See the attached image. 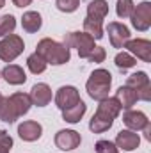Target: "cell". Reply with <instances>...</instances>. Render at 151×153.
<instances>
[{
	"label": "cell",
	"mask_w": 151,
	"mask_h": 153,
	"mask_svg": "<svg viewBox=\"0 0 151 153\" xmlns=\"http://www.w3.org/2000/svg\"><path fill=\"white\" fill-rule=\"evenodd\" d=\"M123 123L128 126V130H133V132H139V130H144L148 125H150V119L148 116L141 111H126L123 114Z\"/></svg>",
	"instance_id": "cell-11"
},
{
	"label": "cell",
	"mask_w": 151,
	"mask_h": 153,
	"mask_svg": "<svg viewBox=\"0 0 151 153\" xmlns=\"http://www.w3.org/2000/svg\"><path fill=\"white\" fill-rule=\"evenodd\" d=\"M96 111H100V112H103V114H107V116H110V117L115 119L123 109H121V105H119V102L115 98H105V100L100 102V105H98Z\"/></svg>",
	"instance_id": "cell-22"
},
{
	"label": "cell",
	"mask_w": 151,
	"mask_h": 153,
	"mask_svg": "<svg viewBox=\"0 0 151 153\" xmlns=\"http://www.w3.org/2000/svg\"><path fill=\"white\" fill-rule=\"evenodd\" d=\"M132 25L141 30V32H146L151 27V4L150 2H141L133 13H132Z\"/></svg>",
	"instance_id": "cell-5"
},
{
	"label": "cell",
	"mask_w": 151,
	"mask_h": 153,
	"mask_svg": "<svg viewBox=\"0 0 151 153\" xmlns=\"http://www.w3.org/2000/svg\"><path fill=\"white\" fill-rule=\"evenodd\" d=\"M84 32L89 34L93 39H101L103 38V25L100 20H93L89 16H85L84 20Z\"/></svg>",
	"instance_id": "cell-21"
},
{
	"label": "cell",
	"mask_w": 151,
	"mask_h": 153,
	"mask_svg": "<svg viewBox=\"0 0 151 153\" xmlns=\"http://www.w3.org/2000/svg\"><path fill=\"white\" fill-rule=\"evenodd\" d=\"M85 111H87V105L80 100L78 103H75L73 107H70V109H64L62 111V119L64 121H68V123H78L82 117H84V114H85Z\"/></svg>",
	"instance_id": "cell-20"
},
{
	"label": "cell",
	"mask_w": 151,
	"mask_h": 153,
	"mask_svg": "<svg viewBox=\"0 0 151 153\" xmlns=\"http://www.w3.org/2000/svg\"><path fill=\"white\" fill-rule=\"evenodd\" d=\"M30 102L32 105H38V107H46L50 102H52V89L46 85V84H36L32 85L30 89Z\"/></svg>",
	"instance_id": "cell-13"
},
{
	"label": "cell",
	"mask_w": 151,
	"mask_h": 153,
	"mask_svg": "<svg viewBox=\"0 0 151 153\" xmlns=\"http://www.w3.org/2000/svg\"><path fill=\"white\" fill-rule=\"evenodd\" d=\"M133 9H135L133 0H117V4H115V13L119 18H130Z\"/></svg>",
	"instance_id": "cell-28"
},
{
	"label": "cell",
	"mask_w": 151,
	"mask_h": 153,
	"mask_svg": "<svg viewBox=\"0 0 151 153\" xmlns=\"http://www.w3.org/2000/svg\"><path fill=\"white\" fill-rule=\"evenodd\" d=\"M27 66H29V70L34 73V75H39V73H43L44 70H46V61L39 55L38 52H34L32 55H29L27 57Z\"/></svg>",
	"instance_id": "cell-24"
},
{
	"label": "cell",
	"mask_w": 151,
	"mask_h": 153,
	"mask_svg": "<svg viewBox=\"0 0 151 153\" xmlns=\"http://www.w3.org/2000/svg\"><path fill=\"white\" fill-rule=\"evenodd\" d=\"M107 32H109V39L114 48H124L126 41L130 39V29L119 22H110L107 25Z\"/></svg>",
	"instance_id": "cell-7"
},
{
	"label": "cell",
	"mask_w": 151,
	"mask_h": 153,
	"mask_svg": "<svg viewBox=\"0 0 151 153\" xmlns=\"http://www.w3.org/2000/svg\"><path fill=\"white\" fill-rule=\"evenodd\" d=\"M18 135H20V139H23L27 143H34L43 135V126L38 121H23L18 126Z\"/></svg>",
	"instance_id": "cell-12"
},
{
	"label": "cell",
	"mask_w": 151,
	"mask_h": 153,
	"mask_svg": "<svg viewBox=\"0 0 151 153\" xmlns=\"http://www.w3.org/2000/svg\"><path fill=\"white\" fill-rule=\"evenodd\" d=\"M25 48L23 39L16 34H9L0 41V59L4 62H13Z\"/></svg>",
	"instance_id": "cell-3"
},
{
	"label": "cell",
	"mask_w": 151,
	"mask_h": 153,
	"mask_svg": "<svg viewBox=\"0 0 151 153\" xmlns=\"http://www.w3.org/2000/svg\"><path fill=\"white\" fill-rule=\"evenodd\" d=\"M114 62H115V66H117L119 70H128V68H133V66L137 64V59H135L132 53H128V52H119V53L115 55Z\"/></svg>",
	"instance_id": "cell-25"
},
{
	"label": "cell",
	"mask_w": 151,
	"mask_h": 153,
	"mask_svg": "<svg viewBox=\"0 0 151 153\" xmlns=\"http://www.w3.org/2000/svg\"><path fill=\"white\" fill-rule=\"evenodd\" d=\"M105 57H107V52H105V48L103 46H94V50L89 53V61L91 62H103L105 61Z\"/></svg>",
	"instance_id": "cell-31"
},
{
	"label": "cell",
	"mask_w": 151,
	"mask_h": 153,
	"mask_svg": "<svg viewBox=\"0 0 151 153\" xmlns=\"http://www.w3.org/2000/svg\"><path fill=\"white\" fill-rule=\"evenodd\" d=\"M112 125H114V117L103 114V112H100V111H96V114L93 116L91 121H89V128H91L93 134H103V132H107Z\"/></svg>",
	"instance_id": "cell-17"
},
{
	"label": "cell",
	"mask_w": 151,
	"mask_h": 153,
	"mask_svg": "<svg viewBox=\"0 0 151 153\" xmlns=\"http://www.w3.org/2000/svg\"><path fill=\"white\" fill-rule=\"evenodd\" d=\"M82 137L75 130H59L55 134V146L62 152H71L80 146Z\"/></svg>",
	"instance_id": "cell-8"
},
{
	"label": "cell",
	"mask_w": 151,
	"mask_h": 153,
	"mask_svg": "<svg viewBox=\"0 0 151 153\" xmlns=\"http://www.w3.org/2000/svg\"><path fill=\"white\" fill-rule=\"evenodd\" d=\"M55 5H57V9L62 11V13H73V11L78 9L80 0H57Z\"/></svg>",
	"instance_id": "cell-29"
},
{
	"label": "cell",
	"mask_w": 151,
	"mask_h": 153,
	"mask_svg": "<svg viewBox=\"0 0 151 153\" xmlns=\"http://www.w3.org/2000/svg\"><path fill=\"white\" fill-rule=\"evenodd\" d=\"M124 48H128V53L137 55V59L151 62V43L148 39H128Z\"/></svg>",
	"instance_id": "cell-9"
},
{
	"label": "cell",
	"mask_w": 151,
	"mask_h": 153,
	"mask_svg": "<svg viewBox=\"0 0 151 153\" xmlns=\"http://www.w3.org/2000/svg\"><path fill=\"white\" fill-rule=\"evenodd\" d=\"M109 14V4L107 0H91L87 5V16L93 20H100L103 22Z\"/></svg>",
	"instance_id": "cell-18"
},
{
	"label": "cell",
	"mask_w": 151,
	"mask_h": 153,
	"mask_svg": "<svg viewBox=\"0 0 151 153\" xmlns=\"http://www.w3.org/2000/svg\"><path fill=\"white\" fill-rule=\"evenodd\" d=\"M78 102H80V93H78V89L73 87V85H62L55 93V105L61 111L73 107Z\"/></svg>",
	"instance_id": "cell-6"
},
{
	"label": "cell",
	"mask_w": 151,
	"mask_h": 153,
	"mask_svg": "<svg viewBox=\"0 0 151 153\" xmlns=\"http://www.w3.org/2000/svg\"><path fill=\"white\" fill-rule=\"evenodd\" d=\"M38 52L39 55L46 61V64H52V66H61V64H66L71 57L70 53V48L62 43H57L50 38H44L38 43Z\"/></svg>",
	"instance_id": "cell-1"
},
{
	"label": "cell",
	"mask_w": 151,
	"mask_h": 153,
	"mask_svg": "<svg viewBox=\"0 0 151 153\" xmlns=\"http://www.w3.org/2000/svg\"><path fill=\"white\" fill-rule=\"evenodd\" d=\"M110 85H112V75H110V71L100 68V70H94L91 73L87 84H85V89H87V94L93 100L101 102V100L109 98Z\"/></svg>",
	"instance_id": "cell-2"
},
{
	"label": "cell",
	"mask_w": 151,
	"mask_h": 153,
	"mask_svg": "<svg viewBox=\"0 0 151 153\" xmlns=\"http://www.w3.org/2000/svg\"><path fill=\"white\" fill-rule=\"evenodd\" d=\"M148 84H150V76H148L146 71H137V73H133V75H130L126 78V85L132 87L135 93H137L141 87L148 85Z\"/></svg>",
	"instance_id": "cell-23"
},
{
	"label": "cell",
	"mask_w": 151,
	"mask_h": 153,
	"mask_svg": "<svg viewBox=\"0 0 151 153\" xmlns=\"http://www.w3.org/2000/svg\"><path fill=\"white\" fill-rule=\"evenodd\" d=\"M4 5H5V0H0V9H2Z\"/></svg>",
	"instance_id": "cell-36"
},
{
	"label": "cell",
	"mask_w": 151,
	"mask_h": 153,
	"mask_svg": "<svg viewBox=\"0 0 151 153\" xmlns=\"http://www.w3.org/2000/svg\"><path fill=\"white\" fill-rule=\"evenodd\" d=\"M137 98L142 100V102H150L151 100V84L144 85V87H141V89L137 91Z\"/></svg>",
	"instance_id": "cell-32"
},
{
	"label": "cell",
	"mask_w": 151,
	"mask_h": 153,
	"mask_svg": "<svg viewBox=\"0 0 151 153\" xmlns=\"http://www.w3.org/2000/svg\"><path fill=\"white\" fill-rule=\"evenodd\" d=\"M117 102H119V105H121V109H126V111H130L135 103H137V93L132 89V87H128V85H121L117 91H115V96H114Z\"/></svg>",
	"instance_id": "cell-15"
},
{
	"label": "cell",
	"mask_w": 151,
	"mask_h": 153,
	"mask_svg": "<svg viewBox=\"0 0 151 153\" xmlns=\"http://www.w3.org/2000/svg\"><path fill=\"white\" fill-rule=\"evenodd\" d=\"M14 29H16V20H14L13 14L0 16V38H5V36L13 34Z\"/></svg>",
	"instance_id": "cell-26"
},
{
	"label": "cell",
	"mask_w": 151,
	"mask_h": 153,
	"mask_svg": "<svg viewBox=\"0 0 151 153\" xmlns=\"http://www.w3.org/2000/svg\"><path fill=\"white\" fill-rule=\"evenodd\" d=\"M0 144H4L7 148H13V137L5 130H2V128H0Z\"/></svg>",
	"instance_id": "cell-33"
},
{
	"label": "cell",
	"mask_w": 151,
	"mask_h": 153,
	"mask_svg": "<svg viewBox=\"0 0 151 153\" xmlns=\"http://www.w3.org/2000/svg\"><path fill=\"white\" fill-rule=\"evenodd\" d=\"M94 148H96V153H117V146L112 141H98Z\"/></svg>",
	"instance_id": "cell-30"
},
{
	"label": "cell",
	"mask_w": 151,
	"mask_h": 153,
	"mask_svg": "<svg viewBox=\"0 0 151 153\" xmlns=\"http://www.w3.org/2000/svg\"><path fill=\"white\" fill-rule=\"evenodd\" d=\"M2 102H4V96H2V93H0V105H2Z\"/></svg>",
	"instance_id": "cell-37"
},
{
	"label": "cell",
	"mask_w": 151,
	"mask_h": 153,
	"mask_svg": "<svg viewBox=\"0 0 151 153\" xmlns=\"http://www.w3.org/2000/svg\"><path fill=\"white\" fill-rule=\"evenodd\" d=\"M114 144H115L117 148L124 150V152H133V150L139 148V144H141V137H139V134L133 132V130H121V132L117 134Z\"/></svg>",
	"instance_id": "cell-10"
},
{
	"label": "cell",
	"mask_w": 151,
	"mask_h": 153,
	"mask_svg": "<svg viewBox=\"0 0 151 153\" xmlns=\"http://www.w3.org/2000/svg\"><path fill=\"white\" fill-rule=\"evenodd\" d=\"M0 76H4V80H5L7 84H11V85H21V84L27 82V75H25L23 68L18 66V64H9V66H5V68L0 71Z\"/></svg>",
	"instance_id": "cell-14"
},
{
	"label": "cell",
	"mask_w": 151,
	"mask_h": 153,
	"mask_svg": "<svg viewBox=\"0 0 151 153\" xmlns=\"http://www.w3.org/2000/svg\"><path fill=\"white\" fill-rule=\"evenodd\" d=\"M0 119L5 121V123H14V121L18 119V116L14 112L13 105L9 103V98H4V102H2V105H0Z\"/></svg>",
	"instance_id": "cell-27"
},
{
	"label": "cell",
	"mask_w": 151,
	"mask_h": 153,
	"mask_svg": "<svg viewBox=\"0 0 151 153\" xmlns=\"http://www.w3.org/2000/svg\"><path fill=\"white\" fill-rule=\"evenodd\" d=\"M7 98H9V103L13 105V109H14V112H16L18 117L27 114L30 111L32 102H30V96L29 94H25V93H14V94H11Z\"/></svg>",
	"instance_id": "cell-16"
},
{
	"label": "cell",
	"mask_w": 151,
	"mask_h": 153,
	"mask_svg": "<svg viewBox=\"0 0 151 153\" xmlns=\"http://www.w3.org/2000/svg\"><path fill=\"white\" fill-rule=\"evenodd\" d=\"M41 25H43V18H41V14H39L38 11H27L25 14H23V18H21V27H23V30H27V32H38L39 29H41Z\"/></svg>",
	"instance_id": "cell-19"
},
{
	"label": "cell",
	"mask_w": 151,
	"mask_h": 153,
	"mask_svg": "<svg viewBox=\"0 0 151 153\" xmlns=\"http://www.w3.org/2000/svg\"><path fill=\"white\" fill-rule=\"evenodd\" d=\"M64 45L70 48H76L78 50V55L82 57V59H87L89 57V53L94 50V39L91 38L89 34H85V32H70L66 39H64Z\"/></svg>",
	"instance_id": "cell-4"
},
{
	"label": "cell",
	"mask_w": 151,
	"mask_h": 153,
	"mask_svg": "<svg viewBox=\"0 0 151 153\" xmlns=\"http://www.w3.org/2000/svg\"><path fill=\"white\" fill-rule=\"evenodd\" d=\"M30 2L32 0H13V4L16 7H27V5H30Z\"/></svg>",
	"instance_id": "cell-34"
},
{
	"label": "cell",
	"mask_w": 151,
	"mask_h": 153,
	"mask_svg": "<svg viewBox=\"0 0 151 153\" xmlns=\"http://www.w3.org/2000/svg\"><path fill=\"white\" fill-rule=\"evenodd\" d=\"M0 153H11V148H7V146L0 144Z\"/></svg>",
	"instance_id": "cell-35"
}]
</instances>
